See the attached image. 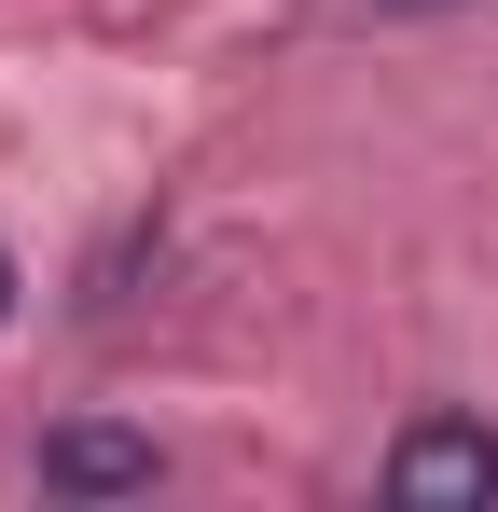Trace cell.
<instances>
[{
    "label": "cell",
    "instance_id": "cell-1",
    "mask_svg": "<svg viewBox=\"0 0 498 512\" xmlns=\"http://www.w3.org/2000/svg\"><path fill=\"white\" fill-rule=\"evenodd\" d=\"M388 499H498V429L485 416H415L388 443Z\"/></svg>",
    "mask_w": 498,
    "mask_h": 512
},
{
    "label": "cell",
    "instance_id": "cell-2",
    "mask_svg": "<svg viewBox=\"0 0 498 512\" xmlns=\"http://www.w3.org/2000/svg\"><path fill=\"white\" fill-rule=\"evenodd\" d=\"M153 429H111V416H70V429H42V485L56 499H153Z\"/></svg>",
    "mask_w": 498,
    "mask_h": 512
},
{
    "label": "cell",
    "instance_id": "cell-3",
    "mask_svg": "<svg viewBox=\"0 0 498 512\" xmlns=\"http://www.w3.org/2000/svg\"><path fill=\"white\" fill-rule=\"evenodd\" d=\"M14 305H28V277H14V250H0V333H14Z\"/></svg>",
    "mask_w": 498,
    "mask_h": 512
},
{
    "label": "cell",
    "instance_id": "cell-4",
    "mask_svg": "<svg viewBox=\"0 0 498 512\" xmlns=\"http://www.w3.org/2000/svg\"><path fill=\"white\" fill-rule=\"evenodd\" d=\"M388 14H415V0H388Z\"/></svg>",
    "mask_w": 498,
    "mask_h": 512
}]
</instances>
